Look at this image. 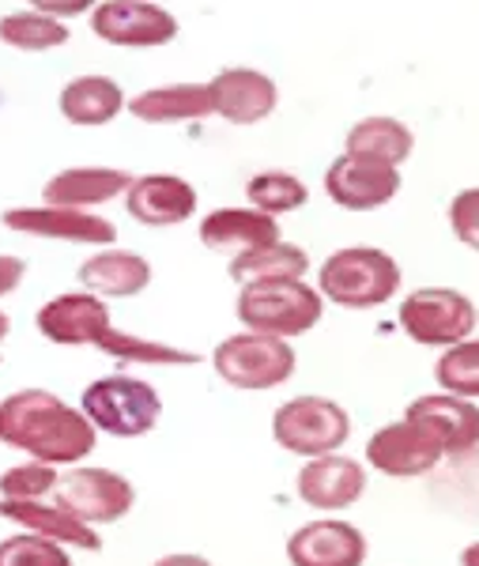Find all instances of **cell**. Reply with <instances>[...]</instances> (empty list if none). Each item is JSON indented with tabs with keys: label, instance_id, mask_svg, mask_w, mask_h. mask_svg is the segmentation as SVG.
Returning a JSON list of instances; mask_svg holds the SVG:
<instances>
[{
	"label": "cell",
	"instance_id": "obj_1",
	"mask_svg": "<svg viewBox=\"0 0 479 566\" xmlns=\"http://www.w3.org/2000/svg\"><path fill=\"white\" fill-rule=\"evenodd\" d=\"M0 442L45 464H80L95 450V423L50 389H15L0 400Z\"/></svg>",
	"mask_w": 479,
	"mask_h": 566
},
{
	"label": "cell",
	"instance_id": "obj_2",
	"mask_svg": "<svg viewBox=\"0 0 479 566\" xmlns=\"http://www.w3.org/2000/svg\"><path fill=\"white\" fill-rule=\"evenodd\" d=\"M39 333L50 344H61V348H84V344H95L114 359L125 363H144V367H192L200 363V355L181 352L174 344H159V340H144V336L122 333L110 317L106 298L91 295V291H69V295L50 298L39 317H34Z\"/></svg>",
	"mask_w": 479,
	"mask_h": 566
},
{
	"label": "cell",
	"instance_id": "obj_3",
	"mask_svg": "<svg viewBox=\"0 0 479 566\" xmlns=\"http://www.w3.org/2000/svg\"><path fill=\"white\" fill-rule=\"evenodd\" d=\"M400 264L393 253L377 245H344L321 264L317 291L321 298H333L344 310H374L400 291Z\"/></svg>",
	"mask_w": 479,
	"mask_h": 566
},
{
	"label": "cell",
	"instance_id": "obj_4",
	"mask_svg": "<svg viewBox=\"0 0 479 566\" xmlns=\"http://www.w3.org/2000/svg\"><path fill=\"white\" fill-rule=\"evenodd\" d=\"M235 314L250 333L264 336H291L310 333L325 314V298L317 287H310L306 280H272V283H250L242 287L235 303Z\"/></svg>",
	"mask_w": 479,
	"mask_h": 566
},
{
	"label": "cell",
	"instance_id": "obj_5",
	"mask_svg": "<svg viewBox=\"0 0 479 566\" xmlns=\"http://www.w3.org/2000/svg\"><path fill=\"white\" fill-rule=\"evenodd\" d=\"M80 412L95 423V431H106L114 438H140L159 423L163 397L144 378H133V374L122 370L91 381L84 389V400H80Z\"/></svg>",
	"mask_w": 479,
	"mask_h": 566
},
{
	"label": "cell",
	"instance_id": "obj_6",
	"mask_svg": "<svg viewBox=\"0 0 479 566\" xmlns=\"http://www.w3.org/2000/svg\"><path fill=\"white\" fill-rule=\"evenodd\" d=\"M347 434H352V416L329 397H291L272 416L275 442L306 461L336 453L347 442Z\"/></svg>",
	"mask_w": 479,
	"mask_h": 566
},
{
	"label": "cell",
	"instance_id": "obj_7",
	"mask_svg": "<svg viewBox=\"0 0 479 566\" xmlns=\"http://www.w3.org/2000/svg\"><path fill=\"white\" fill-rule=\"evenodd\" d=\"M294 348L280 336L264 333H235L211 352V367L235 389H272L294 374Z\"/></svg>",
	"mask_w": 479,
	"mask_h": 566
},
{
	"label": "cell",
	"instance_id": "obj_8",
	"mask_svg": "<svg viewBox=\"0 0 479 566\" xmlns=\"http://www.w3.org/2000/svg\"><path fill=\"white\" fill-rule=\"evenodd\" d=\"M400 328L423 348H454L468 340L479 322V310L454 287H419L400 303Z\"/></svg>",
	"mask_w": 479,
	"mask_h": 566
},
{
	"label": "cell",
	"instance_id": "obj_9",
	"mask_svg": "<svg viewBox=\"0 0 479 566\" xmlns=\"http://www.w3.org/2000/svg\"><path fill=\"white\" fill-rule=\"evenodd\" d=\"M53 502L72 510L87 525H110V522H122L128 510H133L136 488L128 476L114 469H103V464H69V472L58 476Z\"/></svg>",
	"mask_w": 479,
	"mask_h": 566
},
{
	"label": "cell",
	"instance_id": "obj_10",
	"mask_svg": "<svg viewBox=\"0 0 479 566\" xmlns=\"http://www.w3.org/2000/svg\"><path fill=\"white\" fill-rule=\"evenodd\" d=\"M91 31L110 45L152 50L178 39V20L155 0H103L91 8Z\"/></svg>",
	"mask_w": 479,
	"mask_h": 566
},
{
	"label": "cell",
	"instance_id": "obj_11",
	"mask_svg": "<svg viewBox=\"0 0 479 566\" xmlns=\"http://www.w3.org/2000/svg\"><path fill=\"white\" fill-rule=\"evenodd\" d=\"M4 227L31 239H53V242H80V245H114L117 227L106 216L84 212V208H58V205H23L8 208Z\"/></svg>",
	"mask_w": 479,
	"mask_h": 566
},
{
	"label": "cell",
	"instance_id": "obj_12",
	"mask_svg": "<svg viewBox=\"0 0 479 566\" xmlns=\"http://www.w3.org/2000/svg\"><path fill=\"white\" fill-rule=\"evenodd\" d=\"M325 193L347 212H374V208L389 205L400 193V170L389 167V163L344 151L325 170Z\"/></svg>",
	"mask_w": 479,
	"mask_h": 566
},
{
	"label": "cell",
	"instance_id": "obj_13",
	"mask_svg": "<svg viewBox=\"0 0 479 566\" xmlns=\"http://www.w3.org/2000/svg\"><path fill=\"white\" fill-rule=\"evenodd\" d=\"M446 458V450L438 446L435 434H427L419 423L412 419H396V423L377 427L366 442V461L374 464L377 472L396 480H412L430 472L435 464Z\"/></svg>",
	"mask_w": 479,
	"mask_h": 566
},
{
	"label": "cell",
	"instance_id": "obj_14",
	"mask_svg": "<svg viewBox=\"0 0 479 566\" xmlns=\"http://www.w3.org/2000/svg\"><path fill=\"white\" fill-rule=\"evenodd\" d=\"M366 544L363 528L340 517H317L294 528L288 541V559L294 566H363L366 563Z\"/></svg>",
	"mask_w": 479,
	"mask_h": 566
},
{
	"label": "cell",
	"instance_id": "obj_15",
	"mask_svg": "<svg viewBox=\"0 0 479 566\" xmlns=\"http://www.w3.org/2000/svg\"><path fill=\"white\" fill-rule=\"evenodd\" d=\"M208 87L211 114H219L230 125H257L272 114L280 103V87L272 76L257 69H223Z\"/></svg>",
	"mask_w": 479,
	"mask_h": 566
},
{
	"label": "cell",
	"instance_id": "obj_16",
	"mask_svg": "<svg viewBox=\"0 0 479 566\" xmlns=\"http://www.w3.org/2000/svg\"><path fill=\"white\" fill-rule=\"evenodd\" d=\"M294 491L306 506L317 510H344L355 506L366 495V472L355 458L344 453H325V458H310L302 464Z\"/></svg>",
	"mask_w": 479,
	"mask_h": 566
},
{
	"label": "cell",
	"instance_id": "obj_17",
	"mask_svg": "<svg viewBox=\"0 0 479 566\" xmlns=\"http://www.w3.org/2000/svg\"><path fill=\"white\" fill-rule=\"evenodd\" d=\"M0 517L20 525L23 533L45 536V541L64 547H80V552L103 547V536L95 533V525L80 522L72 510L58 506L53 499H0Z\"/></svg>",
	"mask_w": 479,
	"mask_h": 566
},
{
	"label": "cell",
	"instance_id": "obj_18",
	"mask_svg": "<svg viewBox=\"0 0 479 566\" xmlns=\"http://www.w3.org/2000/svg\"><path fill=\"white\" fill-rule=\"evenodd\" d=\"M404 419H412L427 434H435L446 453H468L472 446H479L476 400L454 397V392H427V397L412 400Z\"/></svg>",
	"mask_w": 479,
	"mask_h": 566
},
{
	"label": "cell",
	"instance_id": "obj_19",
	"mask_svg": "<svg viewBox=\"0 0 479 566\" xmlns=\"http://www.w3.org/2000/svg\"><path fill=\"white\" fill-rule=\"evenodd\" d=\"M125 208L147 227H174L197 212V189L178 175H140L125 189Z\"/></svg>",
	"mask_w": 479,
	"mask_h": 566
},
{
	"label": "cell",
	"instance_id": "obj_20",
	"mask_svg": "<svg viewBox=\"0 0 479 566\" xmlns=\"http://www.w3.org/2000/svg\"><path fill=\"white\" fill-rule=\"evenodd\" d=\"M200 242L216 253L238 258V253L280 242V223H275V216H264L257 208H216L200 219Z\"/></svg>",
	"mask_w": 479,
	"mask_h": 566
},
{
	"label": "cell",
	"instance_id": "obj_21",
	"mask_svg": "<svg viewBox=\"0 0 479 566\" xmlns=\"http://www.w3.org/2000/svg\"><path fill=\"white\" fill-rule=\"evenodd\" d=\"M80 283L98 298H133L152 283V264L133 250L106 245L80 264Z\"/></svg>",
	"mask_w": 479,
	"mask_h": 566
},
{
	"label": "cell",
	"instance_id": "obj_22",
	"mask_svg": "<svg viewBox=\"0 0 479 566\" xmlns=\"http://www.w3.org/2000/svg\"><path fill=\"white\" fill-rule=\"evenodd\" d=\"M133 186V175L114 167H69L61 175L45 181L42 200L58 208H84L91 212L95 205H106L114 197H125V189Z\"/></svg>",
	"mask_w": 479,
	"mask_h": 566
},
{
	"label": "cell",
	"instance_id": "obj_23",
	"mask_svg": "<svg viewBox=\"0 0 479 566\" xmlns=\"http://www.w3.org/2000/svg\"><path fill=\"white\" fill-rule=\"evenodd\" d=\"M128 114L140 117L147 125H181V122H200L211 114V98L205 84H167L140 91L136 98H128Z\"/></svg>",
	"mask_w": 479,
	"mask_h": 566
},
{
	"label": "cell",
	"instance_id": "obj_24",
	"mask_svg": "<svg viewBox=\"0 0 479 566\" xmlns=\"http://www.w3.org/2000/svg\"><path fill=\"white\" fill-rule=\"evenodd\" d=\"M58 106L72 125H110L125 109V91L110 76H76L61 87Z\"/></svg>",
	"mask_w": 479,
	"mask_h": 566
},
{
	"label": "cell",
	"instance_id": "obj_25",
	"mask_svg": "<svg viewBox=\"0 0 479 566\" xmlns=\"http://www.w3.org/2000/svg\"><path fill=\"white\" fill-rule=\"evenodd\" d=\"M310 269V258L302 245L294 242H272V245H261V250H250V253H238L230 258V280L238 287H250V283H272V280H302Z\"/></svg>",
	"mask_w": 479,
	"mask_h": 566
},
{
	"label": "cell",
	"instance_id": "obj_26",
	"mask_svg": "<svg viewBox=\"0 0 479 566\" xmlns=\"http://www.w3.org/2000/svg\"><path fill=\"white\" fill-rule=\"evenodd\" d=\"M416 148V136L404 122L396 117H385V114H374V117H363V122L352 125L347 133V148L352 155H366V159H377V163H389V167H400L404 159Z\"/></svg>",
	"mask_w": 479,
	"mask_h": 566
},
{
	"label": "cell",
	"instance_id": "obj_27",
	"mask_svg": "<svg viewBox=\"0 0 479 566\" xmlns=\"http://www.w3.org/2000/svg\"><path fill=\"white\" fill-rule=\"evenodd\" d=\"M0 42L12 45V50H23V53L58 50V45L69 42V23L34 12V8H23V12H12L0 20Z\"/></svg>",
	"mask_w": 479,
	"mask_h": 566
},
{
	"label": "cell",
	"instance_id": "obj_28",
	"mask_svg": "<svg viewBox=\"0 0 479 566\" xmlns=\"http://www.w3.org/2000/svg\"><path fill=\"white\" fill-rule=\"evenodd\" d=\"M246 200L250 208L264 216H288L294 208H302L310 200V189L302 178L288 175V170H261L246 181Z\"/></svg>",
	"mask_w": 479,
	"mask_h": 566
},
{
	"label": "cell",
	"instance_id": "obj_29",
	"mask_svg": "<svg viewBox=\"0 0 479 566\" xmlns=\"http://www.w3.org/2000/svg\"><path fill=\"white\" fill-rule=\"evenodd\" d=\"M435 378L441 392H454V397L479 400V340H460L454 348H446V355L438 359Z\"/></svg>",
	"mask_w": 479,
	"mask_h": 566
},
{
	"label": "cell",
	"instance_id": "obj_30",
	"mask_svg": "<svg viewBox=\"0 0 479 566\" xmlns=\"http://www.w3.org/2000/svg\"><path fill=\"white\" fill-rule=\"evenodd\" d=\"M61 469L45 461H20L0 472V499H50L58 488Z\"/></svg>",
	"mask_w": 479,
	"mask_h": 566
},
{
	"label": "cell",
	"instance_id": "obj_31",
	"mask_svg": "<svg viewBox=\"0 0 479 566\" xmlns=\"http://www.w3.org/2000/svg\"><path fill=\"white\" fill-rule=\"evenodd\" d=\"M0 566H72L64 544H53L34 533H15L0 541Z\"/></svg>",
	"mask_w": 479,
	"mask_h": 566
},
{
	"label": "cell",
	"instance_id": "obj_32",
	"mask_svg": "<svg viewBox=\"0 0 479 566\" xmlns=\"http://www.w3.org/2000/svg\"><path fill=\"white\" fill-rule=\"evenodd\" d=\"M449 227L465 245L479 250V186L476 189H460L449 205Z\"/></svg>",
	"mask_w": 479,
	"mask_h": 566
},
{
	"label": "cell",
	"instance_id": "obj_33",
	"mask_svg": "<svg viewBox=\"0 0 479 566\" xmlns=\"http://www.w3.org/2000/svg\"><path fill=\"white\" fill-rule=\"evenodd\" d=\"M27 8L42 15H53V20H72V15H84L95 8V0H27Z\"/></svg>",
	"mask_w": 479,
	"mask_h": 566
},
{
	"label": "cell",
	"instance_id": "obj_34",
	"mask_svg": "<svg viewBox=\"0 0 479 566\" xmlns=\"http://www.w3.org/2000/svg\"><path fill=\"white\" fill-rule=\"evenodd\" d=\"M23 276H27L23 258H15V253H0V298L12 295V291L23 283Z\"/></svg>",
	"mask_w": 479,
	"mask_h": 566
},
{
	"label": "cell",
	"instance_id": "obj_35",
	"mask_svg": "<svg viewBox=\"0 0 479 566\" xmlns=\"http://www.w3.org/2000/svg\"><path fill=\"white\" fill-rule=\"evenodd\" d=\"M155 566H216L205 555H192V552H174V555H163V559H155Z\"/></svg>",
	"mask_w": 479,
	"mask_h": 566
},
{
	"label": "cell",
	"instance_id": "obj_36",
	"mask_svg": "<svg viewBox=\"0 0 479 566\" xmlns=\"http://www.w3.org/2000/svg\"><path fill=\"white\" fill-rule=\"evenodd\" d=\"M460 566H479V541L468 544L465 552H460Z\"/></svg>",
	"mask_w": 479,
	"mask_h": 566
},
{
	"label": "cell",
	"instance_id": "obj_37",
	"mask_svg": "<svg viewBox=\"0 0 479 566\" xmlns=\"http://www.w3.org/2000/svg\"><path fill=\"white\" fill-rule=\"evenodd\" d=\"M8 333H12V317H8L4 310H0V344L8 340Z\"/></svg>",
	"mask_w": 479,
	"mask_h": 566
}]
</instances>
